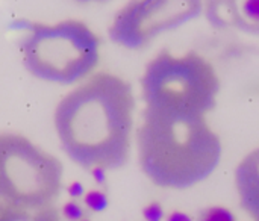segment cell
Wrapping results in <instances>:
<instances>
[{
  "label": "cell",
  "instance_id": "cell-8",
  "mask_svg": "<svg viewBox=\"0 0 259 221\" xmlns=\"http://www.w3.org/2000/svg\"><path fill=\"white\" fill-rule=\"evenodd\" d=\"M235 187L241 209L259 221V147L247 153L235 170Z\"/></svg>",
  "mask_w": 259,
  "mask_h": 221
},
{
  "label": "cell",
  "instance_id": "cell-10",
  "mask_svg": "<svg viewBox=\"0 0 259 221\" xmlns=\"http://www.w3.org/2000/svg\"><path fill=\"white\" fill-rule=\"evenodd\" d=\"M202 221H234V217L226 209L212 208V209H206L203 212Z\"/></svg>",
  "mask_w": 259,
  "mask_h": 221
},
{
  "label": "cell",
  "instance_id": "cell-7",
  "mask_svg": "<svg viewBox=\"0 0 259 221\" xmlns=\"http://www.w3.org/2000/svg\"><path fill=\"white\" fill-rule=\"evenodd\" d=\"M203 12L215 27L259 33V0H205Z\"/></svg>",
  "mask_w": 259,
  "mask_h": 221
},
{
  "label": "cell",
  "instance_id": "cell-2",
  "mask_svg": "<svg viewBox=\"0 0 259 221\" xmlns=\"http://www.w3.org/2000/svg\"><path fill=\"white\" fill-rule=\"evenodd\" d=\"M138 161L147 179L161 188L187 190L217 168L223 146L203 115L144 109L137 132Z\"/></svg>",
  "mask_w": 259,
  "mask_h": 221
},
{
  "label": "cell",
  "instance_id": "cell-11",
  "mask_svg": "<svg viewBox=\"0 0 259 221\" xmlns=\"http://www.w3.org/2000/svg\"><path fill=\"white\" fill-rule=\"evenodd\" d=\"M76 2H80V3H90V2H106V0H76Z\"/></svg>",
  "mask_w": 259,
  "mask_h": 221
},
{
  "label": "cell",
  "instance_id": "cell-4",
  "mask_svg": "<svg viewBox=\"0 0 259 221\" xmlns=\"http://www.w3.org/2000/svg\"><path fill=\"white\" fill-rule=\"evenodd\" d=\"M220 77L214 65L197 52L175 55L161 50L141 77L144 109L206 117L217 105Z\"/></svg>",
  "mask_w": 259,
  "mask_h": 221
},
{
  "label": "cell",
  "instance_id": "cell-9",
  "mask_svg": "<svg viewBox=\"0 0 259 221\" xmlns=\"http://www.w3.org/2000/svg\"><path fill=\"white\" fill-rule=\"evenodd\" d=\"M0 221H61V217L55 208L27 211L0 202Z\"/></svg>",
  "mask_w": 259,
  "mask_h": 221
},
{
  "label": "cell",
  "instance_id": "cell-6",
  "mask_svg": "<svg viewBox=\"0 0 259 221\" xmlns=\"http://www.w3.org/2000/svg\"><path fill=\"white\" fill-rule=\"evenodd\" d=\"M203 12V0H129L112 18L108 35L127 50L146 47Z\"/></svg>",
  "mask_w": 259,
  "mask_h": 221
},
{
  "label": "cell",
  "instance_id": "cell-5",
  "mask_svg": "<svg viewBox=\"0 0 259 221\" xmlns=\"http://www.w3.org/2000/svg\"><path fill=\"white\" fill-rule=\"evenodd\" d=\"M64 168L52 153L15 132H0V202L27 211L53 208Z\"/></svg>",
  "mask_w": 259,
  "mask_h": 221
},
{
  "label": "cell",
  "instance_id": "cell-3",
  "mask_svg": "<svg viewBox=\"0 0 259 221\" xmlns=\"http://www.w3.org/2000/svg\"><path fill=\"white\" fill-rule=\"evenodd\" d=\"M27 30L20 50L24 68L39 80L73 85L88 77L100 61V38L83 21L53 24L20 21Z\"/></svg>",
  "mask_w": 259,
  "mask_h": 221
},
{
  "label": "cell",
  "instance_id": "cell-1",
  "mask_svg": "<svg viewBox=\"0 0 259 221\" xmlns=\"http://www.w3.org/2000/svg\"><path fill=\"white\" fill-rule=\"evenodd\" d=\"M135 96L123 77L99 71L65 94L55 109V130L80 168L118 170L129 161Z\"/></svg>",
  "mask_w": 259,
  "mask_h": 221
}]
</instances>
